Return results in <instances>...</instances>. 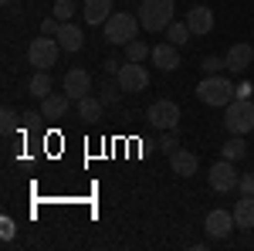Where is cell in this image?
Returning a JSON list of instances; mask_svg holds the SVG:
<instances>
[{"mask_svg": "<svg viewBox=\"0 0 254 251\" xmlns=\"http://www.w3.org/2000/svg\"><path fill=\"white\" fill-rule=\"evenodd\" d=\"M27 88H31L34 98H48L51 95V75H48V72H34V78L27 82Z\"/></svg>", "mask_w": 254, "mask_h": 251, "instance_id": "22", "label": "cell"}, {"mask_svg": "<svg viewBox=\"0 0 254 251\" xmlns=\"http://www.w3.org/2000/svg\"><path fill=\"white\" fill-rule=\"evenodd\" d=\"M139 24L142 31L149 34H159L173 24V0H139Z\"/></svg>", "mask_w": 254, "mask_h": 251, "instance_id": "1", "label": "cell"}, {"mask_svg": "<svg viewBox=\"0 0 254 251\" xmlns=\"http://www.w3.org/2000/svg\"><path fill=\"white\" fill-rule=\"evenodd\" d=\"M196 167H200V160H196V153H190V150H176V153H170V170H173L176 176H193Z\"/></svg>", "mask_w": 254, "mask_h": 251, "instance_id": "15", "label": "cell"}, {"mask_svg": "<svg viewBox=\"0 0 254 251\" xmlns=\"http://www.w3.org/2000/svg\"><path fill=\"white\" fill-rule=\"evenodd\" d=\"M146 119H149V126H153V129H159V133L176 129V126H180V105H176V102H170V98H159V102H153V105H149Z\"/></svg>", "mask_w": 254, "mask_h": 251, "instance_id": "6", "label": "cell"}, {"mask_svg": "<svg viewBox=\"0 0 254 251\" xmlns=\"http://www.w3.org/2000/svg\"><path fill=\"white\" fill-rule=\"evenodd\" d=\"M64 92L75 98V102L85 98L88 92H92V75H88V72H81V68H71V72L64 75Z\"/></svg>", "mask_w": 254, "mask_h": 251, "instance_id": "13", "label": "cell"}, {"mask_svg": "<svg viewBox=\"0 0 254 251\" xmlns=\"http://www.w3.org/2000/svg\"><path fill=\"white\" fill-rule=\"evenodd\" d=\"M234 228H237L234 211H210L207 214V234H210L214 241H224Z\"/></svg>", "mask_w": 254, "mask_h": 251, "instance_id": "9", "label": "cell"}, {"mask_svg": "<svg viewBox=\"0 0 254 251\" xmlns=\"http://www.w3.org/2000/svg\"><path fill=\"white\" fill-rule=\"evenodd\" d=\"M200 68H203V75H217L220 68H227L224 65V58H214V55H207V58L200 61Z\"/></svg>", "mask_w": 254, "mask_h": 251, "instance_id": "28", "label": "cell"}, {"mask_svg": "<svg viewBox=\"0 0 254 251\" xmlns=\"http://www.w3.org/2000/svg\"><path fill=\"white\" fill-rule=\"evenodd\" d=\"M149 58H153V65H156L159 72H176V68H180V51H176L173 41H163V44H156Z\"/></svg>", "mask_w": 254, "mask_h": 251, "instance_id": "12", "label": "cell"}, {"mask_svg": "<svg viewBox=\"0 0 254 251\" xmlns=\"http://www.w3.org/2000/svg\"><path fill=\"white\" fill-rule=\"evenodd\" d=\"M112 14H116V10H112V0H85V7H81L85 24H95V27H102Z\"/></svg>", "mask_w": 254, "mask_h": 251, "instance_id": "14", "label": "cell"}, {"mask_svg": "<svg viewBox=\"0 0 254 251\" xmlns=\"http://www.w3.org/2000/svg\"><path fill=\"white\" fill-rule=\"evenodd\" d=\"M139 17H132V14H126V10H116L112 17L102 24V34H105V41L109 44H129V41H136V34H139Z\"/></svg>", "mask_w": 254, "mask_h": 251, "instance_id": "3", "label": "cell"}, {"mask_svg": "<svg viewBox=\"0 0 254 251\" xmlns=\"http://www.w3.org/2000/svg\"><path fill=\"white\" fill-rule=\"evenodd\" d=\"M51 14H55V17H58L61 24H64V20H71V17H75V0H58Z\"/></svg>", "mask_w": 254, "mask_h": 251, "instance_id": "25", "label": "cell"}, {"mask_svg": "<svg viewBox=\"0 0 254 251\" xmlns=\"http://www.w3.org/2000/svg\"><path fill=\"white\" fill-rule=\"evenodd\" d=\"M119 95H122V85H119V82H105V85H102V102H105V105H116L119 102Z\"/></svg>", "mask_w": 254, "mask_h": 251, "instance_id": "24", "label": "cell"}, {"mask_svg": "<svg viewBox=\"0 0 254 251\" xmlns=\"http://www.w3.org/2000/svg\"><path fill=\"white\" fill-rule=\"evenodd\" d=\"M17 112H14V109H3V112H0V129H3V136H10L14 133V129H17Z\"/></svg>", "mask_w": 254, "mask_h": 251, "instance_id": "27", "label": "cell"}, {"mask_svg": "<svg viewBox=\"0 0 254 251\" xmlns=\"http://www.w3.org/2000/svg\"><path fill=\"white\" fill-rule=\"evenodd\" d=\"M149 55H153V48H149L146 41L136 38V41H129V44H126V61H146Z\"/></svg>", "mask_w": 254, "mask_h": 251, "instance_id": "23", "label": "cell"}, {"mask_svg": "<svg viewBox=\"0 0 254 251\" xmlns=\"http://www.w3.org/2000/svg\"><path fill=\"white\" fill-rule=\"evenodd\" d=\"M14 221H10V217H3V221H0V238H3V241H14Z\"/></svg>", "mask_w": 254, "mask_h": 251, "instance_id": "30", "label": "cell"}, {"mask_svg": "<svg viewBox=\"0 0 254 251\" xmlns=\"http://www.w3.org/2000/svg\"><path fill=\"white\" fill-rule=\"evenodd\" d=\"M58 31H61V20L55 17V14H51V17H44V20H41V34H48V38H55Z\"/></svg>", "mask_w": 254, "mask_h": 251, "instance_id": "29", "label": "cell"}, {"mask_svg": "<svg viewBox=\"0 0 254 251\" xmlns=\"http://www.w3.org/2000/svg\"><path fill=\"white\" fill-rule=\"evenodd\" d=\"M68 102H71L68 92H51L48 98H41V112H44V119H61L68 112Z\"/></svg>", "mask_w": 254, "mask_h": 251, "instance_id": "17", "label": "cell"}, {"mask_svg": "<svg viewBox=\"0 0 254 251\" xmlns=\"http://www.w3.org/2000/svg\"><path fill=\"white\" fill-rule=\"evenodd\" d=\"M220 156H224V160H234V163H237V160H244V156H248V143H244L241 136H231V139L220 146Z\"/></svg>", "mask_w": 254, "mask_h": 251, "instance_id": "20", "label": "cell"}, {"mask_svg": "<svg viewBox=\"0 0 254 251\" xmlns=\"http://www.w3.org/2000/svg\"><path fill=\"white\" fill-rule=\"evenodd\" d=\"M224 126L231 129L234 136H244V133H254V102L251 98H237V102H227L224 105Z\"/></svg>", "mask_w": 254, "mask_h": 251, "instance_id": "4", "label": "cell"}, {"mask_svg": "<svg viewBox=\"0 0 254 251\" xmlns=\"http://www.w3.org/2000/svg\"><path fill=\"white\" fill-rule=\"evenodd\" d=\"M58 51H61L58 38L41 34V38L31 41V48H27V61L34 65V72H51V65L58 61Z\"/></svg>", "mask_w": 254, "mask_h": 251, "instance_id": "5", "label": "cell"}, {"mask_svg": "<svg viewBox=\"0 0 254 251\" xmlns=\"http://www.w3.org/2000/svg\"><path fill=\"white\" fill-rule=\"evenodd\" d=\"M55 38H58L61 51H71V55H75L81 44H85V34H81V27H78V24H71V20H64V24H61V31L55 34Z\"/></svg>", "mask_w": 254, "mask_h": 251, "instance_id": "16", "label": "cell"}, {"mask_svg": "<svg viewBox=\"0 0 254 251\" xmlns=\"http://www.w3.org/2000/svg\"><path fill=\"white\" fill-rule=\"evenodd\" d=\"M234 95H237L234 82L224 75H203V82L196 85V98L203 105H227V102H234Z\"/></svg>", "mask_w": 254, "mask_h": 251, "instance_id": "2", "label": "cell"}, {"mask_svg": "<svg viewBox=\"0 0 254 251\" xmlns=\"http://www.w3.org/2000/svg\"><path fill=\"white\" fill-rule=\"evenodd\" d=\"M237 190H241V193H254V173L241 176V180H237Z\"/></svg>", "mask_w": 254, "mask_h": 251, "instance_id": "31", "label": "cell"}, {"mask_svg": "<svg viewBox=\"0 0 254 251\" xmlns=\"http://www.w3.org/2000/svg\"><path fill=\"white\" fill-rule=\"evenodd\" d=\"M102 109H105V102L95 98V95L78 98V119L81 122H95V119H102Z\"/></svg>", "mask_w": 254, "mask_h": 251, "instance_id": "19", "label": "cell"}, {"mask_svg": "<svg viewBox=\"0 0 254 251\" xmlns=\"http://www.w3.org/2000/svg\"><path fill=\"white\" fill-rule=\"evenodd\" d=\"M0 3H3V7H7V3H10V0H0Z\"/></svg>", "mask_w": 254, "mask_h": 251, "instance_id": "33", "label": "cell"}, {"mask_svg": "<svg viewBox=\"0 0 254 251\" xmlns=\"http://www.w3.org/2000/svg\"><path fill=\"white\" fill-rule=\"evenodd\" d=\"M207 176H210V190H217V193L234 190V187H237V180H241V176H237L234 160H224V156H220L214 167H210V173H207Z\"/></svg>", "mask_w": 254, "mask_h": 251, "instance_id": "8", "label": "cell"}, {"mask_svg": "<svg viewBox=\"0 0 254 251\" xmlns=\"http://www.w3.org/2000/svg\"><path fill=\"white\" fill-rule=\"evenodd\" d=\"M163 34H166V41H173L176 48H180V44H187V41L193 38V31H190V24H187V20H183V24H180V20H173Z\"/></svg>", "mask_w": 254, "mask_h": 251, "instance_id": "21", "label": "cell"}, {"mask_svg": "<svg viewBox=\"0 0 254 251\" xmlns=\"http://www.w3.org/2000/svg\"><path fill=\"white\" fill-rule=\"evenodd\" d=\"M163 153H176L180 150V139H176V129H166V133L159 136V143H156Z\"/></svg>", "mask_w": 254, "mask_h": 251, "instance_id": "26", "label": "cell"}, {"mask_svg": "<svg viewBox=\"0 0 254 251\" xmlns=\"http://www.w3.org/2000/svg\"><path fill=\"white\" fill-rule=\"evenodd\" d=\"M224 65H227V72H234V75L248 72L254 65V48L251 44H231V51L224 55Z\"/></svg>", "mask_w": 254, "mask_h": 251, "instance_id": "10", "label": "cell"}, {"mask_svg": "<svg viewBox=\"0 0 254 251\" xmlns=\"http://www.w3.org/2000/svg\"><path fill=\"white\" fill-rule=\"evenodd\" d=\"M187 24H190V31H193L196 38H203V34L214 31V10L203 7V3H196V7L187 10Z\"/></svg>", "mask_w": 254, "mask_h": 251, "instance_id": "11", "label": "cell"}, {"mask_svg": "<svg viewBox=\"0 0 254 251\" xmlns=\"http://www.w3.org/2000/svg\"><path fill=\"white\" fill-rule=\"evenodd\" d=\"M234 221L237 228H254V193H244L234 204Z\"/></svg>", "mask_w": 254, "mask_h": 251, "instance_id": "18", "label": "cell"}, {"mask_svg": "<svg viewBox=\"0 0 254 251\" xmlns=\"http://www.w3.org/2000/svg\"><path fill=\"white\" fill-rule=\"evenodd\" d=\"M116 82L122 85V92H146V85H149V72H146L142 61H126V65L119 68Z\"/></svg>", "mask_w": 254, "mask_h": 251, "instance_id": "7", "label": "cell"}, {"mask_svg": "<svg viewBox=\"0 0 254 251\" xmlns=\"http://www.w3.org/2000/svg\"><path fill=\"white\" fill-rule=\"evenodd\" d=\"M102 68H105V72H109V75H119V68H122V61L109 58V61H102Z\"/></svg>", "mask_w": 254, "mask_h": 251, "instance_id": "32", "label": "cell"}]
</instances>
